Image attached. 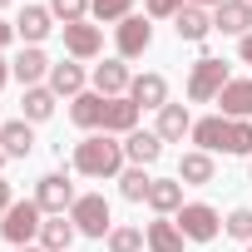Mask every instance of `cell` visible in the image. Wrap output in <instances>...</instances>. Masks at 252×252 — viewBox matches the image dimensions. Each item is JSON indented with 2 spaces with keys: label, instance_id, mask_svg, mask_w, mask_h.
<instances>
[{
  "label": "cell",
  "instance_id": "obj_1",
  "mask_svg": "<svg viewBox=\"0 0 252 252\" xmlns=\"http://www.w3.org/2000/svg\"><path fill=\"white\" fill-rule=\"evenodd\" d=\"M74 168L84 178H119L124 173V144L114 134H89L74 144Z\"/></svg>",
  "mask_w": 252,
  "mask_h": 252
},
{
  "label": "cell",
  "instance_id": "obj_2",
  "mask_svg": "<svg viewBox=\"0 0 252 252\" xmlns=\"http://www.w3.org/2000/svg\"><path fill=\"white\" fill-rule=\"evenodd\" d=\"M40 227H45V208H40L35 198L10 203V208H5V218H0V237H5L10 247H30V242L40 237Z\"/></svg>",
  "mask_w": 252,
  "mask_h": 252
},
{
  "label": "cell",
  "instance_id": "obj_3",
  "mask_svg": "<svg viewBox=\"0 0 252 252\" xmlns=\"http://www.w3.org/2000/svg\"><path fill=\"white\" fill-rule=\"evenodd\" d=\"M227 79H232L227 64H222L218 55H203V60L193 64V74H188V99H193V104H218V94H222Z\"/></svg>",
  "mask_w": 252,
  "mask_h": 252
},
{
  "label": "cell",
  "instance_id": "obj_4",
  "mask_svg": "<svg viewBox=\"0 0 252 252\" xmlns=\"http://www.w3.org/2000/svg\"><path fill=\"white\" fill-rule=\"evenodd\" d=\"M69 222H74L84 237H109V232H114V218H109L104 193H79L74 208H69Z\"/></svg>",
  "mask_w": 252,
  "mask_h": 252
},
{
  "label": "cell",
  "instance_id": "obj_5",
  "mask_svg": "<svg viewBox=\"0 0 252 252\" xmlns=\"http://www.w3.org/2000/svg\"><path fill=\"white\" fill-rule=\"evenodd\" d=\"M173 222H178V232H183L188 242H213V237H218V227H222V218H218V208H213V203H183Z\"/></svg>",
  "mask_w": 252,
  "mask_h": 252
},
{
  "label": "cell",
  "instance_id": "obj_6",
  "mask_svg": "<svg viewBox=\"0 0 252 252\" xmlns=\"http://www.w3.org/2000/svg\"><path fill=\"white\" fill-rule=\"evenodd\" d=\"M74 183L64 178V173H45L40 183H35V203L45 208V218H60V213H69L74 208Z\"/></svg>",
  "mask_w": 252,
  "mask_h": 252
},
{
  "label": "cell",
  "instance_id": "obj_7",
  "mask_svg": "<svg viewBox=\"0 0 252 252\" xmlns=\"http://www.w3.org/2000/svg\"><path fill=\"white\" fill-rule=\"evenodd\" d=\"M114 45H119V60H139L149 45H154V25L144 15H129L114 25Z\"/></svg>",
  "mask_w": 252,
  "mask_h": 252
},
{
  "label": "cell",
  "instance_id": "obj_8",
  "mask_svg": "<svg viewBox=\"0 0 252 252\" xmlns=\"http://www.w3.org/2000/svg\"><path fill=\"white\" fill-rule=\"evenodd\" d=\"M129 84H134V74H129V64H124V60H104V64H94V94H104V99H124V94H129Z\"/></svg>",
  "mask_w": 252,
  "mask_h": 252
},
{
  "label": "cell",
  "instance_id": "obj_9",
  "mask_svg": "<svg viewBox=\"0 0 252 252\" xmlns=\"http://www.w3.org/2000/svg\"><path fill=\"white\" fill-rule=\"evenodd\" d=\"M64 50H69L74 60H94V55L104 50V30L89 25V20H74V25H64Z\"/></svg>",
  "mask_w": 252,
  "mask_h": 252
},
{
  "label": "cell",
  "instance_id": "obj_10",
  "mask_svg": "<svg viewBox=\"0 0 252 252\" xmlns=\"http://www.w3.org/2000/svg\"><path fill=\"white\" fill-rule=\"evenodd\" d=\"M213 30H222V35H252V5L247 0H222V5L213 10Z\"/></svg>",
  "mask_w": 252,
  "mask_h": 252
},
{
  "label": "cell",
  "instance_id": "obj_11",
  "mask_svg": "<svg viewBox=\"0 0 252 252\" xmlns=\"http://www.w3.org/2000/svg\"><path fill=\"white\" fill-rule=\"evenodd\" d=\"M10 74H15L25 89H35L40 79H50V60H45V50H40V45H25V50L10 60Z\"/></svg>",
  "mask_w": 252,
  "mask_h": 252
},
{
  "label": "cell",
  "instance_id": "obj_12",
  "mask_svg": "<svg viewBox=\"0 0 252 252\" xmlns=\"http://www.w3.org/2000/svg\"><path fill=\"white\" fill-rule=\"evenodd\" d=\"M218 114L222 119H252V79H227L218 94Z\"/></svg>",
  "mask_w": 252,
  "mask_h": 252
},
{
  "label": "cell",
  "instance_id": "obj_13",
  "mask_svg": "<svg viewBox=\"0 0 252 252\" xmlns=\"http://www.w3.org/2000/svg\"><path fill=\"white\" fill-rule=\"evenodd\" d=\"M124 158H129L134 168H149V163H158V158H163V139H158V134H149V129H134L129 139H124Z\"/></svg>",
  "mask_w": 252,
  "mask_h": 252
},
{
  "label": "cell",
  "instance_id": "obj_14",
  "mask_svg": "<svg viewBox=\"0 0 252 252\" xmlns=\"http://www.w3.org/2000/svg\"><path fill=\"white\" fill-rule=\"evenodd\" d=\"M173 30H178V40L198 45V40L213 35V10H203V5H183V10L173 15Z\"/></svg>",
  "mask_w": 252,
  "mask_h": 252
},
{
  "label": "cell",
  "instance_id": "obj_15",
  "mask_svg": "<svg viewBox=\"0 0 252 252\" xmlns=\"http://www.w3.org/2000/svg\"><path fill=\"white\" fill-rule=\"evenodd\" d=\"M30 149H35L30 119H5V129H0V154L5 158H30Z\"/></svg>",
  "mask_w": 252,
  "mask_h": 252
},
{
  "label": "cell",
  "instance_id": "obj_16",
  "mask_svg": "<svg viewBox=\"0 0 252 252\" xmlns=\"http://www.w3.org/2000/svg\"><path fill=\"white\" fill-rule=\"evenodd\" d=\"M139 104L129 99V94H124V99H109V109H104V134H124V139H129L134 129H139Z\"/></svg>",
  "mask_w": 252,
  "mask_h": 252
},
{
  "label": "cell",
  "instance_id": "obj_17",
  "mask_svg": "<svg viewBox=\"0 0 252 252\" xmlns=\"http://www.w3.org/2000/svg\"><path fill=\"white\" fill-rule=\"evenodd\" d=\"M104 109H109V99L94 94V89H84V94L69 99V119L79 124V129H104Z\"/></svg>",
  "mask_w": 252,
  "mask_h": 252
},
{
  "label": "cell",
  "instance_id": "obj_18",
  "mask_svg": "<svg viewBox=\"0 0 252 252\" xmlns=\"http://www.w3.org/2000/svg\"><path fill=\"white\" fill-rule=\"evenodd\" d=\"M50 30H55V15H50V5H25V10H20V20H15V35H20L25 45H40Z\"/></svg>",
  "mask_w": 252,
  "mask_h": 252
},
{
  "label": "cell",
  "instance_id": "obj_19",
  "mask_svg": "<svg viewBox=\"0 0 252 252\" xmlns=\"http://www.w3.org/2000/svg\"><path fill=\"white\" fill-rule=\"evenodd\" d=\"M129 99H134L139 109H163V104H168V79H163V74H134Z\"/></svg>",
  "mask_w": 252,
  "mask_h": 252
},
{
  "label": "cell",
  "instance_id": "obj_20",
  "mask_svg": "<svg viewBox=\"0 0 252 252\" xmlns=\"http://www.w3.org/2000/svg\"><path fill=\"white\" fill-rule=\"evenodd\" d=\"M163 144H178L183 134H193V114H188V104H163L158 109V129H154Z\"/></svg>",
  "mask_w": 252,
  "mask_h": 252
},
{
  "label": "cell",
  "instance_id": "obj_21",
  "mask_svg": "<svg viewBox=\"0 0 252 252\" xmlns=\"http://www.w3.org/2000/svg\"><path fill=\"white\" fill-rule=\"evenodd\" d=\"M203 154H222V144H227V119L222 114H208V119H193V134H188Z\"/></svg>",
  "mask_w": 252,
  "mask_h": 252
},
{
  "label": "cell",
  "instance_id": "obj_22",
  "mask_svg": "<svg viewBox=\"0 0 252 252\" xmlns=\"http://www.w3.org/2000/svg\"><path fill=\"white\" fill-rule=\"evenodd\" d=\"M213 173H218V163H213V154H203V149H193V154H183L178 158V183L188 188H203V183H213Z\"/></svg>",
  "mask_w": 252,
  "mask_h": 252
},
{
  "label": "cell",
  "instance_id": "obj_23",
  "mask_svg": "<svg viewBox=\"0 0 252 252\" xmlns=\"http://www.w3.org/2000/svg\"><path fill=\"white\" fill-rule=\"evenodd\" d=\"M50 89H55L60 99H74V94H84V64H74V60H64V64H50Z\"/></svg>",
  "mask_w": 252,
  "mask_h": 252
},
{
  "label": "cell",
  "instance_id": "obj_24",
  "mask_svg": "<svg viewBox=\"0 0 252 252\" xmlns=\"http://www.w3.org/2000/svg\"><path fill=\"white\" fill-rule=\"evenodd\" d=\"M149 208H154L158 218L178 213V208H183V183H178V178H154V188H149Z\"/></svg>",
  "mask_w": 252,
  "mask_h": 252
},
{
  "label": "cell",
  "instance_id": "obj_25",
  "mask_svg": "<svg viewBox=\"0 0 252 252\" xmlns=\"http://www.w3.org/2000/svg\"><path fill=\"white\" fill-rule=\"evenodd\" d=\"M144 237H149V252H183V232H178V222H168V218H154L149 227H144Z\"/></svg>",
  "mask_w": 252,
  "mask_h": 252
},
{
  "label": "cell",
  "instance_id": "obj_26",
  "mask_svg": "<svg viewBox=\"0 0 252 252\" xmlns=\"http://www.w3.org/2000/svg\"><path fill=\"white\" fill-rule=\"evenodd\" d=\"M74 232H79V227H74L64 213H60V218H45V227H40V247H45V252H69Z\"/></svg>",
  "mask_w": 252,
  "mask_h": 252
},
{
  "label": "cell",
  "instance_id": "obj_27",
  "mask_svg": "<svg viewBox=\"0 0 252 252\" xmlns=\"http://www.w3.org/2000/svg\"><path fill=\"white\" fill-rule=\"evenodd\" d=\"M55 99H60V94H55L50 84H35V89H25V99H20V104H25V119H30V124H45V119L55 114Z\"/></svg>",
  "mask_w": 252,
  "mask_h": 252
},
{
  "label": "cell",
  "instance_id": "obj_28",
  "mask_svg": "<svg viewBox=\"0 0 252 252\" xmlns=\"http://www.w3.org/2000/svg\"><path fill=\"white\" fill-rule=\"evenodd\" d=\"M222 154L252 158V119H227V144H222Z\"/></svg>",
  "mask_w": 252,
  "mask_h": 252
},
{
  "label": "cell",
  "instance_id": "obj_29",
  "mask_svg": "<svg viewBox=\"0 0 252 252\" xmlns=\"http://www.w3.org/2000/svg\"><path fill=\"white\" fill-rule=\"evenodd\" d=\"M149 188H154V178L144 168H124L119 173V193L129 198V203H149Z\"/></svg>",
  "mask_w": 252,
  "mask_h": 252
},
{
  "label": "cell",
  "instance_id": "obj_30",
  "mask_svg": "<svg viewBox=\"0 0 252 252\" xmlns=\"http://www.w3.org/2000/svg\"><path fill=\"white\" fill-rule=\"evenodd\" d=\"M104 242H109V252H144V247H149L144 227H114Z\"/></svg>",
  "mask_w": 252,
  "mask_h": 252
},
{
  "label": "cell",
  "instance_id": "obj_31",
  "mask_svg": "<svg viewBox=\"0 0 252 252\" xmlns=\"http://www.w3.org/2000/svg\"><path fill=\"white\" fill-rule=\"evenodd\" d=\"M89 15L104 20V25H109V20L119 25V20H129V15H134V0H89Z\"/></svg>",
  "mask_w": 252,
  "mask_h": 252
},
{
  "label": "cell",
  "instance_id": "obj_32",
  "mask_svg": "<svg viewBox=\"0 0 252 252\" xmlns=\"http://www.w3.org/2000/svg\"><path fill=\"white\" fill-rule=\"evenodd\" d=\"M222 232L237 237V242H252V208H232L227 222H222Z\"/></svg>",
  "mask_w": 252,
  "mask_h": 252
},
{
  "label": "cell",
  "instance_id": "obj_33",
  "mask_svg": "<svg viewBox=\"0 0 252 252\" xmlns=\"http://www.w3.org/2000/svg\"><path fill=\"white\" fill-rule=\"evenodd\" d=\"M50 15H55V20H64V25H74V20H84V15H89V0H50Z\"/></svg>",
  "mask_w": 252,
  "mask_h": 252
},
{
  "label": "cell",
  "instance_id": "obj_34",
  "mask_svg": "<svg viewBox=\"0 0 252 252\" xmlns=\"http://www.w3.org/2000/svg\"><path fill=\"white\" fill-rule=\"evenodd\" d=\"M188 5V0H144V10H149V20H173L178 10Z\"/></svg>",
  "mask_w": 252,
  "mask_h": 252
},
{
  "label": "cell",
  "instance_id": "obj_35",
  "mask_svg": "<svg viewBox=\"0 0 252 252\" xmlns=\"http://www.w3.org/2000/svg\"><path fill=\"white\" fill-rule=\"evenodd\" d=\"M237 55H242V64H252V35H242V40H237Z\"/></svg>",
  "mask_w": 252,
  "mask_h": 252
},
{
  "label": "cell",
  "instance_id": "obj_36",
  "mask_svg": "<svg viewBox=\"0 0 252 252\" xmlns=\"http://www.w3.org/2000/svg\"><path fill=\"white\" fill-rule=\"evenodd\" d=\"M10 203H15V198H10V183L0 178V218H5V208H10Z\"/></svg>",
  "mask_w": 252,
  "mask_h": 252
},
{
  "label": "cell",
  "instance_id": "obj_37",
  "mask_svg": "<svg viewBox=\"0 0 252 252\" xmlns=\"http://www.w3.org/2000/svg\"><path fill=\"white\" fill-rule=\"evenodd\" d=\"M10 40H15V25H5V20H0V50H5Z\"/></svg>",
  "mask_w": 252,
  "mask_h": 252
},
{
  "label": "cell",
  "instance_id": "obj_38",
  "mask_svg": "<svg viewBox=\"0 0 252 252\" xmlns=\"http://www.w3.org/2000/svg\"><path fill=\"white\" fill-rule=\"evenodd\" d=\"M10 79H15V74H10V64H5V60H0V89H5Z\"/></svg>",
  "mask_w": 252,
  "mask_h": 252
},
{
  "label": "cell",
  "instance_id": "obj_39",
  "mask_svg": "<svg viewBox=\"0 0 252 252\" xmlns=\"http://www.w3.org/2000/svg\"><path fill=\"white\" fill-rule=\"evenodd\" d=\"M188 5H203V10H218V5H222V0H188Z\"/></svg>",
  "mask_w": 252,
  "mask_h": 252
},
{
  "label": "cell",
  "instance_id": "obj_40",
  "mask_svg": "<svg viewBox=\"0 0 252 252\" xmlns=\"http://www.w3.org/2000/svg\"><path fill=\"white\" fill-rule=\"evenodd\" d=\"M20 252H45V247H20Z\"/></svg>",
  "mask_w": 252,
  "mask_h": 252
},
{
  "label": "cell",
  "instance_id": "obj_41",
  "mask_svg": "<svg viewBox=\"0 0 252 252\" xmlns=\"http://www.w3.org/2000/svg\"><path fill=\"white\" fill-rule=\"evenodd\" d=\"M247 178H252V158H247Z\"/></svg>",
  "mask_w": 252,
  "mask_h": 252
},
{
  "label": "cell",
  "instance_id": "obj_42",
  "mask_svg": "<svg viewBox=\"0 0 252 252\" xmlns=\"http://www.w3.org/2000/svg\"><path fill=\"white\" fill-rule=\"evenodd\" d=\"M0 129H5V119H0Z\"/></svg>",
  "mask_w": 252,
  "mask_h": 252
},
{
  "label": "cell",
  "instance_id": "obj_43",
  "mask_svg": "<svg viewBox=\"0 0 252 252\" xmlns=\"http://www.w3.org/2000/svg\"><path fill=\"white\" fill-rule=\"evenodd\" d=\"M0 5H10V0H0Z\"/></svg>",
  "mask_w": 252,
  "mask_h": 252
},
{
  "label": "cell",
  "instance_id": "obj_44",
  "mask_svg": "<svg viewBox=\"0 0 252 252\" xmlns=\"http://www.w3.org/2000/svg\"><path fill=\"white\" fill-rule=\"evenodd\" d=\"M247 252H252V242H247Z\"/></svg>",
  "mask_w": 252,
  "mask_h": 252
},
{
  "label": "cell",
  "instance_id": "obj_45",
  "mask_svg": "<svg viewBox=\"0 0 252 252\" xmlns=\"http://www.w3.org/2000/svg\"><path fill=\"white\" fill-rule=\"evenodd\" d=\"M247 5H252V0H247Z\"/></svg>",
  "mask_w": 252,
  "mask_h": 252
}]
</instances>
